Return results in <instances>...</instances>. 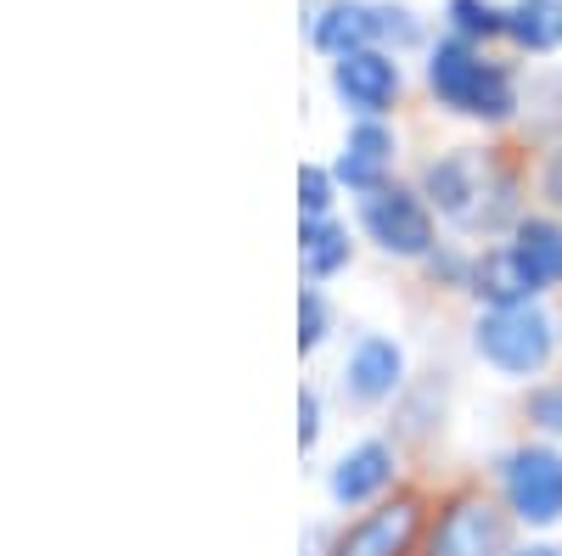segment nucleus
I'll return each mask as SVG.
<instances>
[{"label": "nucleus", "mask_w": 562, "mask_h": 556, "mask_svg": "<svg viewBox=\"0 0 562 556\" xmlns=\"http://www.w3.org/2000/svg\"><path fill=\"white\" fill-rule=\"evenodd\" d=\"M411 185L439 214L445 237H461V242H501L535 208L529 163L484 141H450V147L422 152L411 163Z\"/></svg>", "instance_id": "nucleus-1"}, {"label": "nucleus", "mask_w": 562, "mask_h": 556, "mask_svg": "<svg viewBox=\"0 0 562 556\" xmlns=\"http://www.w3.org/2000/svg\"><path fill=\"white\" fill-rule=\"evenodd\" d=\"M422 90H428V102L445 118L473 124L484 135L518 129V118H524L518 68L495 57L490 45H467L456 34H434V45L422 52Z\"/></svg>", "instance_id": "nucleus-2"}, {"label": "nucleus", "mask_w": 562, "mask_h": 556, "mask_svg": "<svg viewBox=\"0 0 562 556\" xmlns=\"http://www.w3.org/2000/svg\"><path fill=\"white\" fill-rule=\"evenodd\" d=\"M461 349L490 383L529 388L562 371V309L551 298H524L506 309H467Z\"/></svg>", "instance_id": "nucleus-3"}, {"label": "nucleus", "mask_w": 562, "mask_h": 556, "mask_svg": "<svg viewBox=\"0 0 562 556\" xmlns=\"http://www.w3.org/2000/svg\"><path fill=\"white\" fill-rule=\"evenodd\" d=\"M524 540H562V444L512 433L484 455L479 473Z\"/></svg>", "instance_id": "nucleus-4"}, {"label": "nucleus", "mask_w": 562, "mask_h": 556, "mask_svg": "<svg viewBox=\"0 0 562 556\" xmlns=\"http://www.w3.org/2000/svg\"><path fill=\"white\" fill-rule=\"evenodd\" d=\"M405 484H416V461L411 450L389 433V428H360L344 444H333L315 467V489L326 518H355L371 512L378 500L400 495Z\"/></svg>", "instance_id": "nucleus-5"}, {"label": "nucleus", "mask_w": 562, "mask_h": 556, "mask_svg": "<svg viewBox=\"0 0 562 556\" xmlns=\"http://www.w3.org/2000/svg\"><path fill=\"white\" fill-rule=\"evenodd\" d=\"M411 377H416L411 343L400 332H389V327L360 320V327H349L344 343L333 349L326 388H333L338 410H349V416H389L394 399L411 388Z\"/></svg>", "instance_id": "nucleus-6"}, {"label": "nucleus", "mask_w": 562, "mask_h": 556, "mask_svg": "<svg viewBox=\"0 0 562 556\" xmlns=\"http://www.w3.org/2000/svg\"><path fill=\"white\" fill-rule=\"evenodd\" d=\"M518 540H524L518 523L506 518L495 489L473 473V478H450L434 489L416 556H512Z\"/></svg>", "instance_id": "nucleus-7"}, {"label": "nucleus", "mask_w": 562, "mask_h": 556, "mask_svg": "<svg viewBox=\"0 0 562 556\" xmlns=\"http://www.w3.org/2000/svg\"><path fill=\"white\" fill-rule=\"evenodd\" d=\"M349 219H355L360 248L371 259H383L394 270H411V275L428 264V253L445 242V225L428 208V197L411 185V174L394 180V185H383V192L360 197V203H349Z\"/></svg>", "instance_id": "nucleus-8"}, {"label": "nucleus", "mask_w": 562, "mask_h": 556, "mask_svg": "<svg viewBox=\"0 0 562 556\" xmlns=\"http://www.w3.org/2000/svg\"><path fill=\"white\" fill-rule=\"evenodd\" d=\"M428 484H405L400 495L378 500L371 512L338 518L333 523V556H416L422 551V529H428Z\"/></svg>", "instance_id": "nucleus-9"}, {"label": "nucleus", "mask_w": 562, "mask_h": 556, "mask_svg": "<svg viewBox=\"0 0 562 556\" xmlns=\"http://www.w3.org/2000/svg\"><path fill=\"white\" fill-rule=\"evenodd\" d=\"M344 185V197L360 203L383 185L405 180L411 163H405V135L394 118H344V135H338V152L326 158Z\"/></svg>", "instance_id": "nucleus-10"}, {"label": "nucleus", "mask_w": 562, "mask_h": 556, "mask_svg": "<svg viewBox=\"0 0 562 556\" xmlns=\"http://www.w3.org/2000/svg\"><path fill=\"white\" fill-rule=\"evenodd\" d=\"M326 90L344 107V118H394L405 102V57L366 45L338 63H326Z\"/></svg>", "instance_id": "nucleus-11"}, {"label": "nucleus", "mask_w": 562, "mask_h": 556, "mask_svg": "<svg viewBox=\"0 0 562 556\" xmlns=\"http://www.w3.org/2000/svg\"><path fill=\"white\" fill-rule=\"evenodd\" d=\"M456 422V371L450 365H416L411 388L394 399V410L383 416V428L411 450V461H422Z\"/></svg>", "instance_id": "nucleus-12"}, {"label": "nucleus", "mask_w": 562, "mask_h": 556, "mask_svg": "<svg viewBox=\"0 0 562 556\" xmlns=\"http://www.w3.org/2000/svg\"><path fill=\"white\" fill-rule=\"evenodd\" d=\"M506 253H512V264H518V275H524V287L535 293V298H562V214H551V208H529L518 225L506 230Z\"/></svg>", "instance_id": "nucleus-13"}, {"label": "nucleus", "mask_w": 562, "mask_h": 556, "mask_svg": "<svg viewBox=\"0 0 562 556\" xmlns=\"http://www.w3.org/2000/svg\"><path fill=\"white\" fill-rule=\"evenodd\" d=\"M360 230L349 214H326V219H299V282L310 287H338L344 275L360 264Z\"/></svg>", "instance_id": "nucleus-14"}, {"label": "nucleus", "mask_w": 562, "mask_h": 556, "mask_svg": "<svg viewBox=\"0 0 562 556\" xmlns=\"http://www.w3.org/2000/svg\"><path fill=\"white\" fill-rule=\"evenodd\" d=\"M304 39L321 63L366 52V45H378V7L371 0H315L304 7Z\"/></svg>", "instance_id": "nucleus-15"}, {"label": "nucleus", "mask_w": 562, "mask_h": 556, "mask_svg": "<svg viewBox=\"0 0 562 556\" xmlns=\"http://www.w3.org/2000/svg\"><path fill=\"white\" fill-rule=\"evenodd\" d=\"M524 298H535V293L524 287V275H518V264H512L506 242H479L461 304L467 309H506V304H524Z\"/></svg>", "instance_id": "nucleus-16"}, {"label": "nucleus", "mask_w": 562, "mask_h": 556, "mask_svg": "<svg viewBox=\"0 0 562 556\" xmlns=\"http://www.w3.org/2000/svg\"><path fill=\"white\" fill-rule=\"evenodd\" d=\"M506 45L518 57H557L562 52V0H506Z\"/></svg>", "instance_id": "nucleus-17"}, {"label": "nucleus", "mask_w": 562, "mask_h": 556, "mask_svg": "<svg viewBox=\"0 0 562 556\" xmlns=\"http://www.w3.org/2000/svg\"><path fill=\"white\" fill-rule=\"evenodd\" d=\"M293 320H299V360H304V365H315L321 354H333V349L344 343V309H338L333 287H310V282H299Z\"/></svg>", "instance_id": "nucleus-18"}, {"label": "nucleus", "mask_w": 562, "mask_h": 556, "mask_svg": "<svg viewBox=\"0 0 562 556\" xmlns=\"http://www.w3.org/2000/svg\"><path fill=\"white\" fill-rule=\"evenodd\" d=\"M518 129H524L529 152H546V147L562 141V68H546V73H535L524 84V118H518Z\"/></svg>", "instance_id": "nucleus-19"}, {"label": "nucleus", "mask_w": 562, "mask_h": 556, "mask_svg": "<svg viewBox=\"0 0 562 556\" xmlns=\"http://www.w3.org/2000/svg\"><path fill=\"white\" fill-rule=\"evenodd\" d=\"M299 461H321L326 439H333L338 422V399L326 388V377H299Z\"/></svg>", "instance_id": "nucleus-20"}, {"label": "nucleus", "mask_w": 562, "mask_h": 556, "mask_svg": "<svg viewBox=\"0 0 562 556\" xmlns=\"http://www.w3.org/2000/svg\"><path fill=\"white\" fill-rule=\"evenodd\" d=\"M512 422H518V433H529V439L562 444V371L518 388V399H512Z\"/></svg>", "instance_id": "nucleus-21"}, {"label": "nucleus", "mask_w": 562, "mask_h": 556, "mask_svg": "<svg viewBox=\"0 0 562 556\" xmlns=\"http://www.w3.org/2000/svg\"><path fill=\"white\" fill-rule=\"evenodd\" d=\"M439 34H456L467 45H506V0H445Z\"/></svg>", "instance_id": "nucleus-22"}, {"label": "nucleus", "mask_w": 562, "mask_h": 556, "mask_svg": "<svg viewBox=\"0 0 562 556\" xmlns=\"http://www.w3.org/2000/svg\"><path fill=\"white\" fill-rule=\"evenodd\" d=\"M473 253H479V242L445 237V242L428 253V264L416 270V282L428 287L434 298H467V275H473Z\"/></svg>", "instance_id": "nucleus-23"}, {"label": "nucleus", "mask_w": 562, "mask_h": 556, "mask_svg": "<svg viewBox=\"0 0 562 556\" xmlns=\"http://www.w3.org/2000/svg\"><path fill=\"white\" fill-rule=\"evenodd\" d=\"M344 185L333 174V163L304 158L299 163V219H326V214H344Z\"/></svg>", "instance_id": "nucleus-24"}, {"label": "nucleus", "mask_w": 562, "mask_h": 556, "mask_svg": "<svg viewBox=\"0 0 562 556\" xmlns=\"http://www.w3.org/2000/svg\"><path fill=\"white\" fill-rule=\"evenodd\" d=\"M529 185H535V203L540 208L562 214V141L529 158Z\"/></svg>", "instance_id": "nucleus-25"}, {"label": "nucleus", "mask_w": 562, "mask_h": 556, "mask_svg": "<svg viewBox=\"0 0 562 556\" xmlns=\"http://www.w3.org/2000/svg\"><path fill=\"white\" fill-rule=\"evenodd\" d=\"M333 523H338V518H326V512L310 518L304 534H299V556H333Z\"/></svg>", "instance_id": "nucleus-26"}, {"label": "nucleus", "mask_w": 562, "mask_h": 556, "mask_svg": "<svg viewBox=\"0 0 562 556\" xmlns=\"http://www.w3.org/2000/svg\"><path fill=\"white\" fill-rule=\"evenodd\" d=\"M512 556H562V540H518Z\"/></svg>", "instance_id": "nucleus-27"}, {"label": "nucleus", "mask_w": 562, "mask_h": 556, "mask_svg": "<svg viewBox=\"0 0 562 556\" xmlns=\"http://www.w3.org/2000/svg\"><path fill=\"white\" fill-rule=\"evenodd\" d=\"M304 7H315V0H304Z\"/></svg>", "instance_id": "nucleus-28"}]
</instances>
